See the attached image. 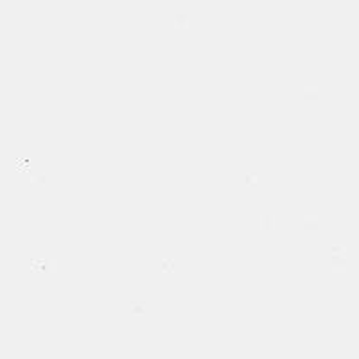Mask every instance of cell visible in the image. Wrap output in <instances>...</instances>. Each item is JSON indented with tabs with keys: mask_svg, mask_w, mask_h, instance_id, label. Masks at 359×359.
<instances>
[{
	"mask_svg": "<svg viewBox=\"0 0 359 359\" xmlns=\"http://www.w3.org/2000/svg\"><path fill=\"white\" fill-rule=\"evenodd\" d=\"M329 264L332 271H345L348 268L347 253H331L329 255Z\"/></svg>",
	"mask_w": 359,
	"mask_h": 359,
	"instance_id": "obj_1",
	"label": "cell"
},
{
	"mask_svg": "<svg viewBox=\"0 0 359 359\" xmlns=\"http://www.w3.org/2000/svg\"><path fill=\"white\" fill-rule=\"evenodd\" d=\"M53 259H33L31 266H33L34 271H40V273H47V271H53Z\"/></svg>",
	"mask_w": 359,
	"mask_h": 359,
	"instance_id": "obj_2",
	"label": "cell"
},
{
	"mask_svg": "<svg viewBox=\"0 0 359 359\" xmlns=\"http://www.w3.org/2000/svg\"><path fill=\"white\" fill-rule=\"evenodd\" d=\"M320 226V221L316 216L304 217V230H316Z\"/></svg>",
	"mask_w": 359,
	"mask_h": 359,
	"instance_id": "obj_3",
	"label": "cell"
},
{
	"mask_svg": "<svg viewBox=\"0 0 359 359\" xmlns=\"http://www.w3.org/2000/svg\"><path fill=\"white\" fill-rule=\"evenodd\" d=\"M162 271L163 273H172L175 271V259H162Z\"/></svg>",
	"mask_w": 359,
	"mask_h": 359,
	"instance_id": "obj_4",
	"label": "cell"
},
{
	"mask_svg": "<svg viewBox=\"0 0 359 359\" xmlns=\"http://www.w3.org/2000/svg\"><path fill=\"white\" fill-rule=\"evenodd\" d=\"M131 314H146V304L144 302H131Z\"/></svg>",
	"mask_w": 359,
	"mask_h": 359,
	"instance_id": "obj_5",
	"label": "cell"
},
{
	"mask_svg": "<svg viewBox=\"0 0 359 359\" xmlns=\"http://www.w3.org/2000/svg\"><path fill=\"white\" fill-rule=\"evenodd\" d=\"M262 229L264 230L273 229V216H271V214H264V216H262Z\"/></svg>",
	"mask_w": 359,
	"mask_h": 359,
	"instance_id": "obj_6",
	"label": "cell"
},
{
	"mask_svg": "<svg viewBox=\"0 0 359 359\" xmlns=\"http://www.w3.org/2000/svg\"><path fill=\"white\" fill-rule=\"evenodd\" d=\"M304 99H306V101H309V99H316L318 97V90L316 88H309V86H307L306 90H304Z\"/></svg>",
	"mask_w": 359,
	"mask_h": 359,
	"instance_id": "obj_7",
	"label": "cell"
},
{
	"mask_svg": "<svg viewBox=\"0 0 359 359\" xmlns=\"http://www.w3.org/2000/svg\"><path fill=\"white\" fill-rule=\"evenodd\" d=\"M176 25L178 27H185L187 25V15H176Z\"/></svg>",
	"mask_w": 359,
	"mask_h": 359,
	"instance_id": "obj_8",
	"label": "cell"
}]
</instances>
